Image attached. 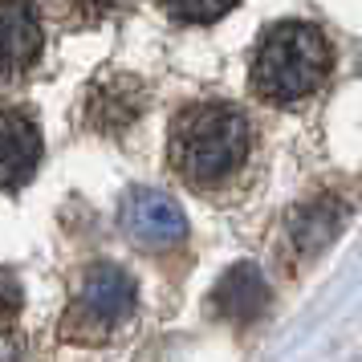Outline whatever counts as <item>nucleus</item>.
<instances>
[{"label": "nucleus", "mask_w": 362, "mask_h": 362, "mask_svg": "<svg viewBox=\"0 0 362 362\" xmlns=\"http://www.w3.org/2000/svg\"><path fill=\"white\" fill-rule=\"evenodd\" d=\"M334 49L329 41L305 21H281L257 41L248 82L257 98L273 106H293V102L313 98L329 78Z\"/></svg>", "instance_id": "f03ea898"}, {"label": "nucleus", "mask_w": 362, "mask_h": 362, "mask_svg": "<svg viewBox=\"0 0 362 362\" xmlns=\"http://www.w3.org/2000/svg\"><path fill=\"white\" fill-rule=\"evenodd\" d=\"M45 49L37 0H0V82H17Z\"/></svg>", "instance_id": "39448f33"}, {"label": "nucleus", "mask_w": 362, "mask_h": 362, "mask_svg": "<svg viewBox=\"0 0 362 362\" xmlns=\"http://www.w3.org/2000/svg\"><path fill=\"white\" fill-rule=\"evenodd\" d=\"M342 224H346L342 199H334V196L305 199V204L289 216V245H293L301 257H317V252L342 232Z\"/></svg>", "instance_id": "6e6552de"}, {"label": "nucleus", "mask_w": 362, "mask_h": 362, "mask_svg": "<svg viewBox=\"0 0 362 362\" xmlns=\"http://www.w3.org/2000/svg\"><path fill=\"white\" fill-rule=\"evenodd\" d=\"M134 277L118 264L102 261L86 273L82 289L69 305V317H66V334L78 338V342H106L110 334L131 322L134 313Z\"/></svg>", "instance_id": "7ed1b4c3"}, {"label": "nucleus", "mask_w": 362, "mask_h": 362, "mask_svg": "<svg viewBox=\"0 0 362 362\" xmlns=\"http://www.w3.org/2000/svg\"><path fill=\"white\" fill-rule=\"evenodd\" d=\"M41 127L25 106H0V192H17L41 167Z\"/></svg>", "instance_id": "423d86ee"}, {"label": "nucleus", "mask_w": 362, "mask_h": 362, "mask_svg": "<svg viewBox=\"0 0 362 362\" xmlns=\"http://www.w3.org/2000/svg\"><path fill=\"white\" fill-rule=\"evenodd\" d=\"M171 167L183 183L212 192L228 183L252 155V122L232 102H192L171 122Z\"/></svg>", "instance_id": "f257e3e1"}, {"label": "nucleus", "mask_w": 362, "mask_h": 362, "mask_svg": "<svg viewBox=\"0 0 362 362\" xmlns=\"http://www.w3.org/2000/svg\"><path fill=\"white\" fill-rule=\"evenodd\" d=\"M159 8L180 25H212V21L228 17L236 0H159Z\"/></svg>", "instance_id": "1a4fd4ad"}, {"label": "nucleus", "mask_w": 362, "mask_h": 362, "mask_svg": "<svg viewBox=\"0 0 362 362\" xmlns=\"http://www.w3.org/2000/svg\"><path fill=\"white\" fill-rule=\"evenodd\" d=\"M118 4H122V0H62V13H66L74 25L90 29V25H98V21L110 17Z\"/></svg>", "instance_id": "9b49d317"}, {"label": "nucleus", "mask_w": 362, "mask_h": 362, "mask_svg": "<svg viewBox=\"0 0 362 362\" xmlns=\"http://www.w3.org/2000/svg\"><path fill=\"white\" fill-rule=\"evenodd\" d=\"M118 228L143 252H167L187 240V216L167 192L131 187L118 204Z\"/></svg>", "instance_id": "20e7f679"}, {"label": "nucleus", "mask_w": 362, "mask_h": 362, "mask_svg": "<svg viewBox=\"0 0 362 362\" xmlns=\"http://www.w3.org/2000/svg\"><path fill=\"white\" fill-rule=\"evenodd\" d=\"M212 313L224 317V322H236V326H248L257 322L264 310H269V281L252 261H240L224 269L220 281L212 285Z\"/></svg>", "instance_id": "0eeeda50"}, {"label": "nucleus", "mask_w": 362, "mask_h": 362, "mask_svg": "<svg viewBox=\"0 0 362 362\" xmlns=\"http://www.w3.org/2000/svg\"><path fill=\"white\" fill-rule=\"evenodd\" d=\"M21 305H25L21 281L0 269V329H4V334H13V326H17V317H21Z\"/></svg>", "instance_id": "9d476101"}]
</instances>
